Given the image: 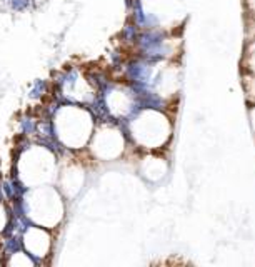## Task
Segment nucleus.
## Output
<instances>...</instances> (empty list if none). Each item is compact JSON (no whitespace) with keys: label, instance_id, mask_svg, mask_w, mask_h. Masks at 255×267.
I'll return each instance as SVG.
<instances>
[{"label":"nucleus","instance_id":"f257e3e1","mask_svg":"<svg viewBox=\"0 0 255 267\" xmlns=\"http://www.w3.org/2000/svg\"><path fill=\"white\" fill-rule=\"evenodd\" d=\"M37 124H38V117H35L34 114H24V115L19 117V132L20 135H25V137H35V132H37Z\"/></svg>","mask_w":255,"mask_h":267},{"label":"nucleus","instance_id":"f03ea898","mask_svg":"<svg viewBox=\"0 0 255 267\" xmlns=\"http://www.w3.org/2000/svg\"><path fill=\"white\" fill-rule=\"evenodd\" d=\"M139 34H140V29L129 19V22H127L120 30V40H122V43H125V45L134 47L135 42H137Z\"/></svg>","mask_w":255,"mask_h":267},{"label":"nucleus","instance_id":"7ed1b4c3","mask_svg":"<svg viewBox=\"0 0 255 267\" xmlns=\"http://www.w3.org/2000/svg\"><path fill=\"white\" fill-rule=\"evenodd\" d=\"M48 95H50V89H48L47 80H40V78H37V80L32 82V85H30V89H29V97L30 99L42 100L43 102Z\"/></svg>","mask_w":255,"mask_h":267},{"label":"nucleus","instance_id":"20e7f679","mask_svg":"<svg viewBox=\"0 0 255 267\" xmlns=\"http://www.w3.org/2000/svg\"><path fill=\"white\" fill-rule=\"evenodd\" d=\"M34 3L35 0H8L7 5L15 14H24V12H29L34 7Z\"/></svg>","mask_w":255,"mask_h":267},{"label":"nucleus","instance_id":"39448f33","mask_svg":"<svg viewBox=\"0 0 255 267\" xmlns=\"http://www.w3.org/2000/svg\"><path fill=\"white\" fill-rule=\"evenodd\" d=\"M8 219H10V209L5 200H0V234L5 230L8 224Z\"/></svg>","mask_w":255,"mask_h":267},{"label":"nucleus","instance_id":"423d86ee","mask_svg":"<svg viewBox=\"0 0 255 267\" xmlns=\"http://www.w3.org/2000/svg\"><path fill=\"white\" fill-rule=\"evenodd\" d=\"M19 256H24V257H25V261L22 262V266H24V267H25V266H37V264H35V261L32 259V257L29 256V252L25 251V249H22V251H20V254H19V252L12 254V256H10V257H7V259L3 261L2 264H3V266H7V262H10V261H15V257H19ZM15 266H20V261L17 262Z\"/></svg>","mask_w":255,"mask_h":267}]
</instances>
